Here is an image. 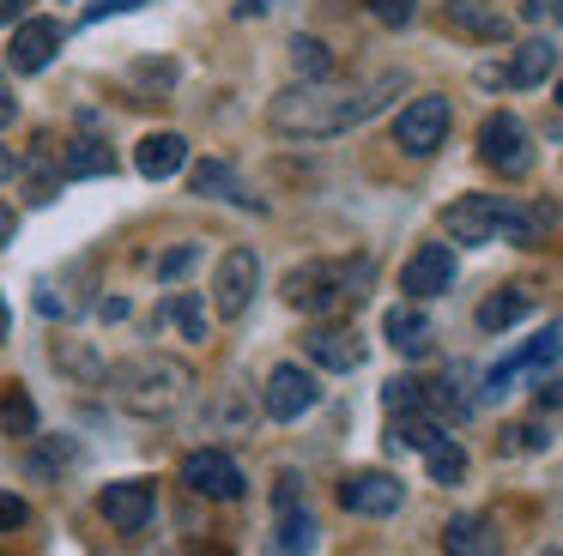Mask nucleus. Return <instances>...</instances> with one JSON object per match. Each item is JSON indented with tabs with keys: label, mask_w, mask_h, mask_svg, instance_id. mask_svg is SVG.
I'll return each mask as SVG.
<instances>
[{
	"label": "nucleus",
	"mask_w": 563,
	"mask_h": 556,
	"mask_svg": "<svg viewBox=\"0 0 563 556\" xmlns=\"http://www.w3.org/2000/svg\"><path fill=\"white\" fill-rule=\"evenodd\" d=\"M388 91H400V79H376V85H357V91H333V85H291V91L273 97L267 121L291 140H333V133L369 121Z\"/></svg>",
	"instance_id": "obj_1"
},
{
	"label": "nucleus",
	"mask_w": 563,
	"mask_h": 556,
	"mask_svg": "<svg viewBox=\"0 0 563 556\" xmlns=\"http://www.w3.org/2000/svg\"><path fill=\"white\" fill-rule=\"evenodd\" d=\"M188 369L176 357H134L115 369V399H122V411H134V418H170L176 405L188 399Z\"/></svg>",
	"instance_id": "obj_2"
},
{
	"label": "nucleus",
	"mask_w": 563,
	"mask_h": 556,
	"mask_svg": "<svg viewBox=\"0 0 563 556\" xmlns=\"http://www.w3.org/2000/svg\"><path fill=\"white\" fill-rule=\"evenodd\" d=\"M369 285V260H316V266H297L291 278H285V302L291 309H309V314H328L340 309V302H357Z\"/></svg>",
	"instance_id": "obj_3"
},
{
	"label": "nucleus",
	"mask_w": 563,
	"mask_h": 556,
	"mask_svg": "<svg viewBox=\"0 0 563 556\" xmlns=\"http://www.w3.org/2000/svg\"><path fill=\"white\" fill-rule=\"evenodd\" d=\"M515 212H521V205L503 200V193H461V200L442 212V230H449L454 242L485 248V242H509L515 236Z\"/></svg>",
	"instance_id": "obj_4"
},
{
	"label": "nucleus",
	"mask_w": 563,
	"mask_h": 556,
	"mask_svg": "<svg viewBox=\"0 0 563 556\" xmlns=\"http://www.w3.org/2000/svg\"><path fill=\"white\" fill-rule=\"evenodd\" d=\"M449 121H454V109H449V97H412V103L400 109V121H394V145L400 152H412V157H430L442 140H449Z\"/></svg>",
	"instance_id": "obj_5"
},
{
	"label": "nucleus",
	"mask_w": 563,
	"mask_h": 556,
	"mask_svg": "<svg viewBox=\"0 0 563 556\" xmlns=\"http://www.w3.org/2000/svg\"><path fill=\"white\" fill-rule=\"evenodd\" d=\"M183 483L195 496H207V502H243V490H249L243 466L231 454H219V447H195L183 459Z\"/></svg>",
	"instance_id": "obj_6"
},
{
	"label": "nucleus",
	"mask_w": 563,
	"mask_h": 556,
	"mask_svg": "<svg viewBox=\"0 0 563 556\" xmlns=\"http://www.w3.org/2000/svg\"><path fill=\"white\" fill-rule=\"evenodd\" d=\"M478 157H485L497 176H527V164H533V140H527V127L509 115V109H497V115L478 127Z\"/></svg>",
	"instance_id": "obj_7"
},
{
	"label": "nucleus",
	"mask_w": 563,
	"mask_h": 556,
	"mask_svg": "<svg viewBox=\"0 0 563 556\" xmlns=\"http://www.w3.org/2000/svg\"><path fill=\"white\" fill-rule=\"evenodd\" d=\"M255 290H261V260L249 248H231L219 260V285H212V302H219V314L224 321H236V314L255 302Z\"/></svg>",
	"instance_id": "obj_8"
},
{
	"label": "nucleus",
	"mask_w": 563,
	"mask_h": 556,
	"mask_svg": "<svg viewBox=\"0 0 563 556\" xmlns=\"http://www.w3.org/2000/svg\"><path fill=\"white\" fill-rule=\"evenodd\" d=\"M340 502L352 508V514L382 520V514H394V508L406 502V483L394 478V471H352V478L340 483Z\"/></svg>",
	"instance_id": "obj_9"
},
{
	"label": "nucleus",
	"mask_w": 563,
	"mask_h": 556,
	"mask_svg": "<svg viewBox=\"0 0 563 556\" xmlns=\"http://www.w3.org/2000/svg\"><path fill=\"white\" fill-rule=\"evenodd\" d=\"M449 285H454V254H449V242H424V248L406 260V273H400V290H406L412 302L442 297Z\"/></svg>",
	"instance_id": "obj_10"
},
{
	"label": "nucleus",
	"mask_w": 563,
	"mask_h": 556,
	"mask_svg": "<svg viewBox=\"0 0 563 556\" xmlns=\"http://www.w3.org/2000/svg\"><path fill=\"white\" fill-rule=\"evenodd\" d=\"M316 399H321L316 375H309V369H297V363H279V369L267 375V418L291 423V418H303V411L316 405Z\"/></svg>",
	"instance_id": "obj_11"
},
{
	"label": "nucleus",
	"mask_w": 563,
	"mask_h": 556,
	"mask_svg": "<svg viewBox=\"0 0 563 556\" xmlns=\"http://www.w3.org/2000/svg\"><path fill=\"white\" fill-rule=\"evenodd\" d=\"M98 514L110 520L115 532H140V526L152 520V483H146V478L103 483V496H98Z\"/></svg>",
	"instance_id": "obj_12"
},
{
	"label": "nucleus",
	"mask_w": 563,
	"mask_h": 556,
	"mask_svg": "<svg viewBox=\"0 0 563 556\" xmlns=\"http://www.w3.org/2000/svg\"><path fill=\"white\" fill-rule=\"evenodd\" d=\"M55 48H62V24L55 19H19L7 60H13V73H43L55 60Z\"/></svg>",
	"instance_id": "obj_13"
},
{
	"label": "nucleus",
	"mask_w": 563,
	"mask_h": 556,
	"mask_svg": "<svg viewBox=\"0 0 563 556\" xmlns=\"http://www.w3.org/2000/svg\"><path fill=\"white\" fill-rule=\"evenodd\" d=\"M382 333H388V345L400 351V357H430V345H437V326L418 309H388L382 314Z\"/></svg>",
	"instance_id": "obj_14"
},
{
	"label": "nucleus",
	"mask_w": 563,
	"mask_h": 556,
	"mask_svg": "<svg viewBox=\"0 0 563 556\" xmlns=\"http://www.w3.org/2000/svg\"><path fill=\"white\" fill-rule=\"evenodd\" d=\"M303 345L321 369H357V363H364V338H357L352 326H316Z\"/></svg>",
	"instance_id": "obj_15"
},
{
	"label": "nucleus",
	"mask_w": 563,
	"mask_h": 556,
	"mask_svg": "<svg viewBox=\"0 0 563 556\" xmlns=\"http://www.w3.org/2000/svg\"><path fill=\"white\" fill-rule=\"evenodd\" d=\"M442 551H449V556H503V538H497V526H490V520L454 514L449 532H442Z\"/></svg>",
	"instance_id": "obj_16"
},
{
	"label": "nucleus",
	"mask_w": 563,
	"mask_h": 556,
	"mask_svg": "<svg viewBox=\"0 0 563 556\" xmlns=\"http://www.w3.org/2000/svg\"><path fill=\"white\" fill-rule=\"evenodd\" d=\"M134 164H140V176L164 181V176H176V169H188V140L183 133H146L140 152H134Z\"/></svg>",
	"instance_id": "obj_17"
},
{
	"label": "nucleus",
	"mask_w": 563,
	"mask_h": 556,
	"mask_svg": "<svg viewBox=\"0 0 563 556\" xmlns=\"http://www.w3.org/2000/svg\"><path fill=\"white\" fill-rule=\"evenodd\" d=\"M188 193H207V200H243V181H236L231 164H219V157H200V164L188 169Z\"/></svg>",
	"instance_id": "obj_18"
},
{
	"label": "nucleus",
	"mask_w": 563,
	"mask_h": 556,
	"mask_svg": "<svg viewBox=\"0 0 563 556\" xmlns=\"http://www.w3.org/2000/svg\"><path fill=\"white\" fill-rule=\"evenodd\" d=\"M449 24H454V31H466V36H490V43L509 31V19L490 12L485 0H449Z\"/></svg>",
	"instance_id": "obj_19"
},
{
	"label": "nucleus",
	"mask_w": 563,
	"mask_h": 556,
	"mask_svg": "<svg viewBox=\"0 0 563 556\" xmlns=\"http://www.w3.org/2000/svg\"><path fill=\"white\" fill-rule=\"evenodd\" d=\"M551 67H558V48H551L545 36H533V43H521V48H515V60H509L503 73H509V85H539Z\"/></svg>",
	"instance_id": "obj_20"
},
{
	"label": "nucleus",
	"mask_w": 563,
	"mask_h": 556,
	"mask_svg": "<svg viewBox=\"0 0 563 556\" xmlns=\"http://www.w3.org/2000/svg\"><path fill=\"white\" fill-rule=\"evenodd\" d=\"M527 309H533V302H527V290H497V297L478 302V326H485V333H503V326H515Z\"/></svg>",
	"instance_id": "obj_21"
},
{
	"label": "nucleus",
	"mask_w": 563,
	"mask_h": 556,
	"mask_svg": "<svg viewBox=\"0 0 563 556\" xmlns=\"http://www.w3.org/2000/svg\"><path fill=\"white\" fill-rule=\"evenodd\" d=\"M309 551H316V514L279 508V556H309Z\"/></svg>",
	"instance_id": "obj_22"
},
{
	"label": "nucleus",
	"mask_w": 563,
	"mask_h": 556,
	"mask_svg": "<svg viewBox=\"0 0 563 556\" xmlns=\"http://www.w3.org/2000/svg\"><path fill=\"white\" fill-rule=\"evenodd\" d=\"M291 60H297V73H303V85L333 79V48L321 43V36H291Z\"/></svg>",
	"instance_id": "obj_23"
},
{
	"label": "nucleus",
	"mask_w": 563,
	"mask_h": 556,
	"mask_svg": "<svg viewBox=\"0 0 563 556\" xmlns=\"http://www.w3.org/2000/svg\"><path fill=\"white\" fill-rule=\"evenodd\" d=\"M424 466H430V483H461L466 478V447L442 435V442L424 447Z\"/></svg>",
	"instance_id": "obj_24"
},
{
	"label": "nucleus",
	"mask_w": 563,
	"mask_h": 556,
	"mask_svg": "<svg viewBox=\"0 0 563 556\" xmlns=\"http://www.w3.org/2000/svg\"><path fill=\"white\" fill-rule=\"evenodd\" d=\"M164 321H170L176 333L188 338V345H195V338H207V309H200V297H195V290H188V297L176 290V297L164 302Z\"/></svg>",
	"instance_id": "obj_25"
},
{
	"label": "nucleus",
	"mask_w": 563,
	"mask_h": 556,
	"mask_svg": "<svg viewBox=\"0 0 563 556\" xmlns=\"http://www.w3.org/2000/svg\"><path fill=\"white\" fill-rule=\"evenodd\" d=\"M382 405H388L394 418H406V411H430V387L412 381V375H394V381L382 387Z\"/></svg>",
	"instance_id": "obj_26"
},
{
	"label": "nucleus",
	"mask_w": 563,
	"mask_h": 556,
	"mask_svg": "<svg viewBox=\"0 0 563 556\" xmlns=\"http://www.w3.org/2000/svg\"><path fill=\"white\" fill-rule=\"evenodd\" d=\"M394 442L424 454L430 442H442V430H437V418H430V411H406V418H394Z\"/></svg>",
	"instance_id": "obj_27"
},
{
	"label": "nucleus",
	"mask_w": 563,
	"mask_h": 556,
	"mask_svg": "<svg viewBox=\"0 0 563 556\" xmlns=\"http://www.w3.org/2000/svg\"><path fill=\"white\" fill-rule=\"evenodd\" d=\"M558 351H563V326L551 321L545 333H539L533 345H527L521 357H515V369H545V363H558Z\"/></svg>",
	"instance_id": "obj_28"
},
{
	"label": "nucleus",
	"mask_w": 563,
	"mask_h": 556,
	"mask_svg": "<svg viewBox=\"0 0 563 556\" xmlns=\"http://www.w3.org/2000/svg\"><path fill=\"white\" fill-rule=\"evenodd\" d=\"M0 418H7V430H13V435H37V411H31L25 387H7V399H0Z\"/></svg>",
	"instance_id": "obj_29"
},
{
	"label": "nucleus",
	"mask_w": 563,
	"mask_h": 556,
	"mask_svg": "<svg viewBox=\"0 0 563 556\" xmlns=\"http://www.w3.org/2000/svg\"><path fill=\"white\" fill-rule=\"evenodd\" d=\"M67 176H110V152H98V145H67Z\"/></svg>",
	"instance_id": "obj_30"
},
{
	"label": "nucleus",
	"mask_w": 563,
	"mask_h": 556,
	"mask_svg": "<svg viewBox=\"0 0 563 556\" xmlns=\"http://www.w3.org/2000/svg\"><path fill=\"white\" fill-rule=\"evenodd\" d=\"M369 12H376L382 24H412L418 0H369Z\"/></svg>",
	"instance_id": "obj_31"
},
{
	"label": "nucleus",
	"mask_w": 563,
	"mask_h": 556,
	"mask_svg": "<svg viewBox=\"0 0 563 556\" xmlns=\"http://www.w3.org/2000/svg\"><path fill=\"white\" fill-rule=\"evenodd\" d=\"M521 447H545V435H539L533 423H515L509 442H503V454H521Z\"/></svg>",
	"instance_id": "obj_32"
},
{
	"label": "nucleus",
	"mask_w": 563,
	"mask_h": 556,
	"mask_svg": "<svg viewBox=\"0 0 563 556\" xmlns=\"http://www.w3.org/2000/svg\"><path fill=\"white\" fill-rule=\"evenodd\" d=\"M31 520V508L19 502V496H0V532H13V526H25Z\"/></svg>",
	"instance_id": "obj_33"
},
{
	"label": "nucleus",
	"mask_w": 563,
	"mask_h": 556,
	"mask_svg": "<svg viewBox=\"0 0 563 556\" xmlns=\"http://www.w3.org/2000/svg\"><path fill=\"white\" fill-rule=\"evenodd\" d=\"M115 12H140V0H98V7H86V24L115 19Z\"/></svg>",
	"instance_id": "obj_34"
},
{
	"label": "nucleus",
	"mask_w": 563,
	"mask_h": 556,
	"mask_svg": "<svg viewBox=\"0 0 563 556\" xmlns=\"http://www.w3.org/2000/svg\"><path fill=\"white\" fill-rule=\"evenodd\" d=\"M188 266H195V242H188V248H176V254H164V266H158V273H164V278H183Z\"/></svg>",
	"instance_id": "obj_35"
},
{
	"label": "nucleus",
	"mask_w": 563,
	"mask_h": 556,
	"mask_svg": "<svg viewBox=\"0 0 563 556\" xmlns=\"http://www.w3.org/2000/svg\"><path fill=\"white\" fill-rule=\"evenodd\" d=\"M19 115V97H13V85H7V73H0V127Z\"/></svg>",
	"instance_id": "obj_36"
},
{
	"label": "nucleus",
	"mask_w": 563,
	"mask_h": 556,
	"mask_svg": "<svg viewBox=\"0 0 563 556\" xmlns=\"http://www.w3.org/2000/svg\"><path fill=\"white\" fill-rule=\"evenodd\" d=\"M13 230H19V212H13V205H0V248L13 242Z\"/></svg>",
	"instance_id": "obj_37"
},
{
	"label": "nucleus",
	"mask_w": 563,
	"mask_h": 556,
	"mask_svg": "<svg viewBox=\"0 0 563 556\" xmlns=\"http://www.w3.org/2000/svg\"><path fill=\"white\" fill-rule=\"evenodd\" d=\"M25 7H31V0H0V24H19V19H25Z\"/></svg>",
	"instance_id": "obj_38"
},
{
	"label": "nucleus",
	"mask_w": 563,
	"mask_h": 556,
	"mask_svg": "<svg viewBox=\"0 0 563 556\" xmlns=\"http://www.w3.org/2000/svg\"><path fill=\"white\" fill-rule=\"evenodd\" d=\"M279 7V0H236V12H243V19H261V12H273Z\"/></svg>",
	"instance_id": "obj_39"
},
{
	"label": "nucleus",
	"mask_w": 563,
	"mask_h": 556,
	"mask_svg": "<svg viewBox=\"0 0 563 556\" xmlns=\"http://www.w3.org/2000/svg\"><path fill=\"white\" fill-rule=\"evenodd\" d=\"M13 169H19V157H13V152H7V145H0V181L13 176Z\"/></svg>",
	"instance_id": "obj_40"
},
{
	"label": "nucleus",
	"mask_w": 563,
	"mask_h": 556,
	"mask_svg": "<svg viewBox=\"0 0 563 556\" xmlns=\"http://www.w3.org/2000/svg\"><path fill=\"white\" fill-rule=\"evenodd\" d=\"M7 326H13V314H7V302H0V338H7Z\"/></svg>",
	"instance_id": "obj_41"
},
{
	"label": "nucleus",
	"mask_w": 563,
	"mask_h": 556,
	"mask_svg": "<svg viewBox=\"0 0 563 556\" xmlns=\"http://www.w3.org/2000/svg\"><path fill=\"white\" fill-rule=\"evenodd\" d=\"M558 103H563V79H558Z\"/></svg>",
	"instance_id": "obj_42"
},
{
	"label": "nucleus",
	"mask_w": 563,
	"mask_h": 556,
	"mask_svg": "<svg viewBox=\"0 0 563 556\" xmlns=\"http://www.w3.org/2000/svg\"><path fill=\"white\" fill-rule=\"evenodd\" d=\"M558 19H563V0H558Z\"/></svg>",
	"instance_id": "obj_43"
},
{
	"label": "nucleus",
	"mask_w": 563,
	"mask_h": 556,
	"mask_svg": "<svg viewBox=\"0 0 563 556\" xmlns=\"http://www.w3.org/2000/svg\"><path fill=\"white\" fill-rule=\"evenodd\" d=\"M545 556H563V551H545Z\"/></svg>",
	"instance_id": "obj_44"
}]
</instances>
